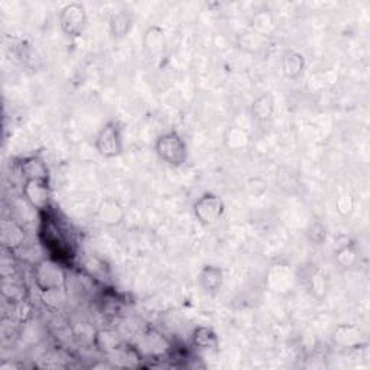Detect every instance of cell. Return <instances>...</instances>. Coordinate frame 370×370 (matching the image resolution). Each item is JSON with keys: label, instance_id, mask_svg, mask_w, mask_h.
<instances>
[{"label": "cell", "instance_id": "8992f818", "mask_svg": "<svg viewBox=\"0 0 370 370\" xmlns=\"http://www.w3.org/2000/svg\"><path fill=\"white\" fill-rule=\"evenodd\" d=\"M59 26L64 34L70 38H77L87 26V13L82 3H68L59 10Z\"/></svg>", "mask_w": 370, "mask_h": 370}, {"label": "cell", "instance_id": "3957f363", "mask_svg": "<svg viewBox=\"0 0 370 370\" xmlns=\"http://www.w3.org/2000/svg\"><path fill=\"white\" fill-rule=\"evenodd\" d=\"M34 281L42 294L62 291L66 288V272L51 257L39 261L34 268Z\"/></svg>", "mask_w": 370, "mask_h": 370}, {"label": "cell", "instance_id": "4fadbf2b", "mask_svg": "<svg viewBox=\"0 0 370 370\" xmlns=\"http://www.w3.org/2000/svg\"><path fill=\"white\" fill-rule=\"evenodd\" d=\"M198 284L204 293L217 294L223 285V270L216 265H205L198 273Z\"/></svg>", "mask_w": 370, "mask_h": 370}, {"label": "cell", "instance_id": "ac0fdd59", "mask_svg": "<svg viewBox=\"0 0 370 370\" xmlns=\"http://www.w3.org/2000/svg\"><path fill=\"white\" fill-rule=\"evenodd\" d=\"M132 15L127 10H119L110 15L109 26L111 35L115 38H123L129 34V30L132 28Z\"/></svg>", "mask_w": 370, "mask_h": 370}, {"label": "cell", "instance_id": "30bf717a", "mask_svg": "<svg viewBox=\"0 0 370 370\" xmlns=\"http://www.w3.org/2000/svg\"><path fill=\"white\" fill-rule=\"evenodd\" d=\"M333 340L344 349H358L364 342V334L356 326L340 324L333 333Z\"/></svg>", "mask_w": 370, "mask_h": 370}, {"label": "cell", "instance_id": "8fae6325", "mask_svg": "<svg viewBox=\"0 0 370 370\" xmlns=\"http://www.w3.org/2000/svg\"><path fill=\"white\" fill-rule=\"evenodd\" d=\"M0 239H2V245L6 249L16 250L24 245L26 233L19 223H16L15 220H3Z\"/></svg>", "mask_w": 370, "mask_h": 370}, {"label": "cell", "instance_id": "5bb4252c", "mask_svg": "<svg viewBox=\"0 0 370 370\" xmlns=\"http://www.w3.org/2000/svg\"><path fill=\"white\" fill-rule=\"evenodd\" d=\"M223 143L230 152H242L249 147L250 135L243 127L229 126L224 132Z\"/></svg>", "mask_w": 370, "mask_h": 370}, {"label": "cell", "instance_id": "2e32d148", "mask_svg": "<svg viewBox=\"0 0 370 370\" xmlns=\"http://www.w3.org/2000/svg\"><path fill=\"white\" fill-rule=\"evenodd\" d=\"M282 74L289 80H297L305 70V58L298 51H288L281 59Z\"/></svg>", "mask_w": 370, "mask_h": 370}, {"label": "cell", "instance_id": "e0dca14e", "mask_svg": "<svg viewBox=\"0 0 370 370\" xmlns=\"http://www.w3.org/2000/svg\"><path fill=\"white\" fill-rule=\"evenodd\" d=\"M192 346L198 350H217L219 337L210 327H197L191 335Z\"/></svg>", "mask_w": 370, "mask_h": 370}, {"label": "cell", "instance_id": "ba28073f", "mask_svg": "<svg viewBox=\"0 0 370 370\" xmlns=\"http://www.w3.org/2000/svg\"><path fill=\"white\" fill-rule=\"evenodd\" d=\"M98 220L107 228H118L123 223L126 213L122 203L113 197H106L98 207Z\"/></svg>", "mask_w": 370, "mask_h": 370}, {"label": "cell", "instance_id": "7a4b0ae2", "mask_svg": "<svg viewBox=\"0 0 370 370\" xmlns=\"http://www.w3.org/2000/svg\"><path fill=\"white\" fill-rule=\"evenodd\" d=\"M155 152L160 160L171 167H183L188 160V147L176 131L159 135L155 140Z\"/></svg>", "mask_w": 370, "mask_h": 370}, {"label": "cell", "instance_id": "6da1fadb", "mask_svg": "<svg viewBox=\"0 0 370 370\" xmlns=\"http://www.w3.org/2000/svg\"><path fill=\"white\" fill-rule=\"evenodd\" d=\"M39 237L42 246L48 253H50L51 259L61 263L62 266L73 261L74 249L70 243L67 234L64 233V229L57 221V219L45 214V219L42 220L41 224Z\"/></svg>", "mask_w": 370, "mask_h": 370}, {"label": "cell", "instance_id": "5b68a950", "mask_svg": "<svg viewBox=\"0 0 370 370\" xmlns=\"http://www.w3.org/2000/svg\"><path fill=\"white\" fill-rule=\"evenodd\" d=\"M94 148L103 158H116L123 152L122 127L118 122L106 123L94 139Z\"/></svg>", "mask_w": 370, "mask_h": 370}, {"label": "cell", "instance_id": "52a82bcc", "mask_svg": "<svg viewBox=\"0 0 370 370\" xmlns=\"http://www.w3.org/2000/svg\"><path fill=\"white\" fill-rule=\"evenodd\" d=\"M22 194L28 204L39 212H46L51 205L53 191L50 187V181L28 180L24 183Z\"/></svg>", "mask_w": 370, "mask_h": 370}, {"label": "cell", "instance_id": "d6986e66", "mask_svg": "<svg viewBox=\"0 0 370 370\" xmlns=\"http://www.w3.org/2000/svg\"><path fill=\"white\" fill-rule=\"evenodd\" d=\"M120 335L113 330H102L95 334V346L104 353H113L122 347Z\"/></svg>", "mask_w": 370, "mask_h": 370}, {"label": "cell", "instance_id": "7402d4cb", "mask_svg": "<svg viewBox=\"0 0 370 370\" xmlns=\"http://www.w3.org/2000/svg\"><path fill=\"white\" fill-rule=\"evenodd\" d=\"M355 197L350 192H342V194L335 198V210L342 217H350L351 213L355 212Z\"/></svg>", "mask_w": 370, "mask_h": 370}, {"label": "cell", "instance_id": "44dd1931", "mask_svg": "<svg viewBox=\"0 0 370 370\" xmlns=\"http://www.w3.org/2000/svg\"><path fill=\"white\" fill-rule=\"evenodd\" d=\"M334 259L342 268H351L353 265L358 262L356 245L353 242L343 245L342 248H339V250L335 252Z\"/></svg>", "mask_w": 370, "mask_h": 370}, {"label": "cell", "instance_id": "7c38bea8", "mask_svg": "<svg viewBox=\"0 0 370 370\" xmlns=\"http://www.w3.org/2000/svg\"><path fill=\"white\" fill-rule=\"evenodd\" d=\"M21 175L28 180H45L50 181V169H48L44 159L39 156H28L24 158L22 163L19 164Z\"/></svg>", "mask_w": 370, "mask_h": 370}, {"label": "cell", "instance_id": "277c9868", "mask_svg": "<svg viewBox=\"0 0 370 370\" xmlns=\"http://www.w3.org/2000/svg\"><path fill=\"white\" fill-rule=\"evenodd\" d=\"M192 213L203 226H214L226 213V204L217 194L205 192L192 205Z\"/></svg>", "mask_w": 370, "mask_h": 370}, {"label": "cell", "instance_id": "ffe728a7", "mask_svg": "<svg viewBox=\"0 0 370 370\" xmlns=\"http://www.w3.org/2000/svg\"><path fill=\"white\" fill-rule=\"evenodd\" d=\"M252 26L255 29V32H257L259 35H265L269 37L273 30H275V21H273L272 15L269 12H257L253 16V21H252Z\"/></svg>", "mask_w": 370, "mask_h": 370}, {"label": "cell", "instance_id": "9c48e42d", "mask_svg": "<svg viewBox=\"0 0 370 370\" xmlns=\"http://www.w3.org/2000/svg\"><path fill=\"white\" fill-rule=\"evenodd\" d=\"M143 50L151 57H159L167 50V35L165 30L158 26H149L143 34Z\"/></svg>", "mask_w": 370, "mask_h": 370}, {"label": "cell", "instance_id": "9a60e30c", "mask_svg": "<svg viewBox=\"0 0 370 370\" xmlns=\"http://www.w3.org/2000/svg\"><path fill=\"white\" fill-rule=\"evenodd\" d=\"M275 111V98L272 93H263L250 104V116L256 122H266Z\"/></svg>", "mask_w": 370, "mask_h": 370}]
</instances>
